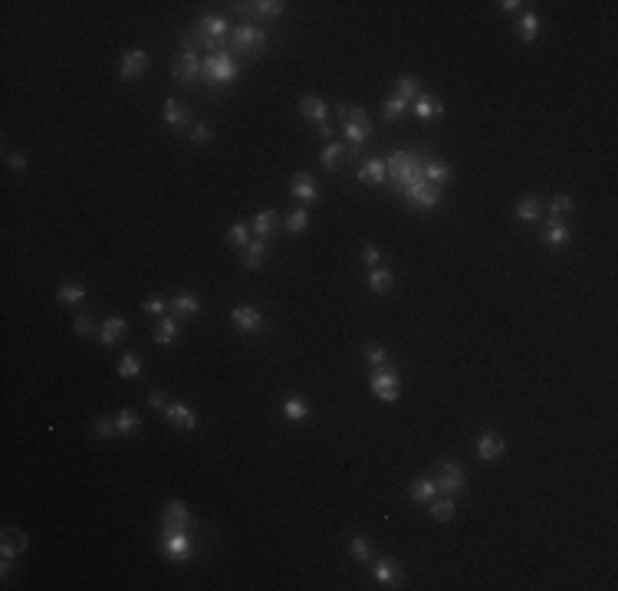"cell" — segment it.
Segmentation results:
<instances>
[{
  "label": "cell",
  "mask_w": 618,
  "mask_h": 591,
  "mask_svg": "<svg viewBox=\"0 0 618 591\" xmlns=\"http://www.w3.org/2000/svg\"><path fill=\"white\" fill-rule=\"evenodd\" d=\"M128 332V325H126V319H118V315H112V319H106L102 322V332H99V342L106 345V349H112L122 335Z\"/></svg>",
  "instance_id": "cell-30"
},
{
  "label": "cell",
  "mask_w": 618,
  "mask_h": 591,
  "mask_svg": "<svg viewBox=\"0 0 618 591\" xmlns=\"http://www.w3.org/2000/svg\"><path fill=\"white\" fill-rule=\"evenodd\" d=\"M178 335H181L178 319H175V315H162V319H158V329H155V342H158V345H171Z\"/></svg>",
  "instance_id": "cell-33"
},
{
  "label": "cell",
  "mask_w": 618,
  "mask_h": 591,
  "mask_svg": "<svg viewBox=\"0 0 618 591\" xmlns=\"http://www.w3.org/2000/svg\"><path fill=\"white\" fill-rule=\"evenodd\" d=\"M283 227H287L289 233H303L306 227H309V210H306V207H296L293 214H287Z\"/></svg>",
  "instance_id": "cell-42"
},
{
  "label": "cell",
  "mask_w": 618,
  "mask_h": 591,
  "mask_svg": "<svg viewBox=\"0 0 618 591\" xmlns=\"http://www.w3.org/2000/svg\"><path fill=\"white\" fill-rule=\"evenodd\" d=\"M165 122H168L171 128H184L191 122V112L184 102H178V98H165Z\"/></svg>",
  "instance_id": "cell-29"
},
{
  "label": "cell",
  "mask_w": 618,
  "mask_h": 591,
  "mask_svg": "<svg viewBox=\"0 0 618 591\" xmlns=\"http://www.w3.org/2000/svg\"><path fill=\"white\" fill-rule=\"evenodd\" d=\"M404 194V201L412 207H418V210H431V207H438L441 204V197H444V191L441 188H434V184H414V188H404L402 191Z\"/></svg>",
  "instance_id": "cell-8"
},
{
  "label": "cell",
  "mask_w": 618,
  "mask_h": 591,
  "mask_svg": "<svg viewBox=\"0 0 618 591\" xmlns=\"http://www.w3.org/2000/svg\"><path fill=\"white\" fill-rule=\"evenodd\" d=\"M227 43H231V53L237 56V60H243V56H260L263 46H267V33H263L257 23H243V27L231 30Z\"/></svg>",
  "instance_id": "cell-3"
},
{
  "label": "cell",
  "mask_w": 618,
  "mask_h": 591,
  "mask_svg": "<svg viewBox=\"0 0 618 591\" xmlns=\"http://www.w3.org/2000/svg\"><path fill=\"white\" fill-rule=\"evenodd\" d=\"M201 313V299L194 293H178L171 299V315L175 319H191V315Z\"/></svg>",
  "instance_id": "cell-25"
},
{
  "label": "cell",
  "mask_w": 618,
  "mask_h": 591,
  "mask_svg": "<svg viewBox=\"0 0 618 591\" xmlns=\"http://www.w3.org/2000/svg\"><path fill=\"white\" fill-rule=\"evenodd\" d=\"M382 108H385V118H388V122H398L404 112H412V102H404V98L392 96V98H385V102H382Z\"/></svg>",
  "instance_id": "cell-40"
},
{
  "label": "cell",
  "mask_w": 618,
  "mask_h": 591,
  "mask_svg": "<svg viewBox=\"0 0 618 591\" xmlns=\"http://www.w3.org/2000/svg\"><path fill=\"white\" fill-rule=\"evenodd\" d=\"M421 174H424V181H428V184H434V188L444 191V184H448L451 174H454V168H451L448 162H441V158H434V154L424 152V158H421Z\"/></svg>",
  "instance_id": "cell-10"
},
{
  "label": "cell",
  "mask_w": 618,
  "mask_h": 591,
  "mask_svg": "<svg viewBox=\"0 0 618 591\" xmlns=\"http://www.w3.org/2000/svg\"><path fill=\"white\" fill-rule=\"evenodd\" d=\"M194 33H204L207 40H214V43L224 46L227 36H231V23H227V17H217V13H207V17H201L194 23Z\"/></svg>",
  "instance_id": "cell-11"
},
{
  "label": "cell",
  "mask_w": 618,
  "mask_h": 591,
  "mask_svg": "<svg viewBox=\"0 0 618 591\" xmlns=\"http://www.w3.org/2000/svg\"><path fill=\"white\" fill-rule=\"evenodd\" d=\"M231 325H233L237 332H247V335H253V332L263 329V315H260V309H253V305H233Z\"/></svg>",
  "instance_id": "cell-12"
},
{
  "label": "cell",
  "mask_w": 618,
  "mask_h": 591,
  "mask_svg": "<svg viewBox=\"0 0 618 591\" xmlns=\"http://www.w3.org/2000/svg\"><path fill=\"white\" fill-rule=\"evenodd\" d=\"M319 135H323V138H336V125H332L329 118H326L323 125H319Z\"/></svg>",
  "instance_id": "cell-56"
},
{
  "label": "cell",
  "mask_w": 618,
  "mask_h": 591,
  "mask_svg": "<svg viewBox=\"0 0 618 591\" xmlns=\"http://www.w3.org/2000/svg\"><path fill=\"white\" fill-rule=\"evenodd\" d=\"M145 69H148V53L145 50H128L126 56H122V63H118V76L122 79H142Z\"/></svg>",
  "instance_id": "cell-15"
},
{
  "label": "cell",
  "mask_w": 618,
  "mask_h": 591,
  "mask_svg": "<svg viewBox=\"0 0 618 591\" xmlns=\"http://www.w3.org/2000/svg\"><path fill=\"white\" fill-rule=\"evenodd\" d=\"M289 191H293V197L296 201H303V204H316V201H319V188H316L313 174H296L293 184H289Z\"/></svg>",
  "instance_id": "cell-23"
},
{
  "label": "cell",
  "mask_w": 618,
  "mask_h": 591,
  "mask_svg": "<svg viewBox=\"0 0 618 591\" xmlns=\"http://www.w3.org/2000/svg\"><path fill=\"white\" fill-rule=\"evenodd\" d=\"M503 454H507V444H503L500 434L484 430V434H480V440H477V457L484 460V463H490V460H500Z\"/></svg>",
  "instance_id": "cell-16"
},
{
  "label": "cell",
  "mask_w": 618,
  "mask_h": 591,
  "mask_svg": "<svg viewBox=\"0 0 618 591\" xmlns=\"http://www.w3.org/2000/svg\"><path fill=\"white\" fill-rule=\"evenodd\" d=\"M365 359H368V365H372V368L388 365V349H385V345H378V342H372V345L365 349Z\"/></svg>",
  "instance_id": "cell-46"
},
{
  "label": "cell",
  "mask_w": 618,
  "mask_h": 591,
  "mask_svg": "<svg viewBox=\"0 0 618 591\" xmlns=\"http://www.w3.org/2000/svg\"><path fill=\"white\" fill-rule=\"evenodd\" d=\"M438 496V483L431 480V476H418V480H412V486H408V500L412 502H431Z\"/></svg>",
  "instance_id": "cell-27"
},
{
  "label": "cell",
  "mask_w": 618,
  "mask_h": 591,
  "mask_svg": "<svg viewBox=\"0 0 618 591\" xmlns=\"http://www.w3.org/2000/svg\"><path fill=\"white\" fill-rule=\"evenodd\" d=\"M394 86H398V92H394V96L404 98V102H414V98L421 96V82L414 79V76H398V82H394Z\"/></svg>",
  "instance_id": "cell-38"
},
{
  "label": "cell",
  "mask_w": 618,
  "mask_h": 591,
  "mask_svg": "<svg viewBox=\"0 0 618 591\" xmlns=\"http://www.w3.org/2000/svg\"><path fill=\"white\" fill-rule=\"evenodd\" d=\"M165 421H168L175 430H181V434H188V430H194V427H197V414L191 411L188 404L171 401L168 407H165Z\"/></svg>",
  "instance_id": "cell-13"
},
{
  "label": "cell",
  "mask_w": 618,
  "mask_h": 591,
  "mask_svg": "<svg viewBox=\"0 0 618 591\" xmlns=\"http://www.w3.org/2000/svg\"><path fill=\"white\" fill-rule=\"evenodd\" d=\"M428 506H431V516H434V519H438V522H448V519H454V512H457V502H454V496H444V492H441V496H434V500H431Z\"/></svg>",
  "instance_id": "cell-34"
},
{
  "label": "cell",
  "mask_w": 618,
  "mask_h": 591,
  "mask_svg": "<svg viewBox=\"0 0 618 591\" xmlns=\"http://www.w3.org/2000/svg\"><path fill=\"white\" fill-rule=\"evenodd\" d=\"M201 76L214 86H231L237 76H241V60L231 53V50H221V53H211L204 56L201 63Z\"/></svg>",
  "instance_id": "cell-2"
},
{
  "label": "cell",
  "mask_w": 618,
  "mask_h": 591,
  "mask_svg": "<svg viewBox=\"0 0 618 591\" xmlns=\"http://www.w3.org/2000/svg\"><path fill=\"white\" fill-rule=\"evenodd\" d=\"M72 329H76V335H92V332H96V322H92L89 315H76V319H72Z\"/></svg>",
  "instance_id": "cell-49"
},
{
  "label": "cell",
  "mask_w": 618,
  "mask_h": 591,
  "mask_svg": "<svg viewBox=\"0 0 618 591\" xmlns=\"http://www.w3.org/2000/svg\"><path fill=\"white\" fill-rule=\"evenodd\" d=\"M237 7L253 13L257 20H273V17H283V13H287V4H283V0H257V4H237Z\"/></svg>",
  "instance_id": "cell-18"
},
{
  "label": "cell",
  "mask_w": 618,
  "mask_h": 591,
  "mask_svg": "<svg viewBox=\"0 0 618 591\" xmlns=\"http://www.w3.org/2000/svg\"><path fill=\"white\" fill-rule=\"evenodd\" d=\"M342 135L349 138V154L352 158H358V152H362V145L372 138V125H355V122H342Z\"/></svg>",
  "instance_id": "cell-24"
},
{
  "label": "cell",
  "mask_w": 618,
  "mask_h": 591,
  "mask_svg": "<svg viewBox=\"0 0 618 591\" xmlns=\"http://www.w3.org/2000/svg\"><path fill=\"white\" fill-rule=\"evenodd\" d=\"M211 138H214V132H211V125H204V122L191 128V142H194V145H207Z\"/></svg>",
  "instance_id": "cell-48"
},
{
  "label": "cell",
  "mask_w": 618,
  "mask_h": 591,
  "mask_svg": "<svg viewBox=\"0 0 618 591\" xmlns=\"http://www.w3.org/2000/svg\"><path fill=\"white\" fill-rule=\"evenodd\" d=\"M362 266H368V269L382 266V253H378V247H365V250H362Z\"/></svg>",
  "instance_id": "cell-50"
},
{
  "label": "cell",
  "mask_w": 618,
  "mask_h": 591,
  "mask_svg": "<svg viewBox=\"0 0 618 591\" xmlns=\"http://www.w3.org/2000/svg\"><path fill=\"white\" fill-rule=\"evenodd\" d=\"M56 296H60L63 305H79L82 299H86V286H82V283H63Z\"/></svg>",
  "instance_id": "cell-39"
},
{
  "label": "cell",
  "mask_w": 618,
  "mask_h": 591,
  "mask_svg": "<svg viewBox=\"0 0 618 591\" xmlns=\"http://www.w3.org/2000/svg\"><path fill=\"white\" fill-rule=\"evenodd\" d=\"M539 27H543V23H539L536 13H523V17L517 20V40H520V43H533L539 36Z\"/></svg>",
  "instance_id": "cell-35"
},
{
  "label": "cell",
  "mask_w": 618,
  "mask_h": 591,
  "mask_svg": "<svg viewBox=\"0 0 618 591\" xmlns=\"http://www.w3.org/2000/svg\"><path fill=\"white\" fill-rule=\"evenodd\" d=\"M375 582L382 588H402V565L394 562V558H382L375 565Z\"/></svg>",
  "instance_id": "cell-21"
},
{
  "label": "cell",
  "mask_w": 618,
  "mask_h": 591,
  "mask_svg": "<svg viewBox=\"0 0 618 591\" xmlns=\"http://www.w3.org/2000/svg\"><path fill=\"white\" fill-rule=\"evenodd\" d=\"M118 375L138 378L142 375V359H138V355H122V359H118Z\"/></svg>",
  "instance_id": "cell-44"
},
{
  "label": "cell",
  "mask_w": 618,
  "mask_h": 591,
  "mask_svg": "<svg viewBox=\"0 0 618 591\" xmlns=\"http://www.w3.org/2000/svg\"><path fill=\"white\" fill-rule=\"evenodd\" d=\"M497 7H500L503 13H520V7H526V4H520V0H503V4H497Z\"/></svg>",
  "instance_id": "cell-55"
},
{
  "label": "cell",
  "mask_w": 618,
  "mask_h": 591,
  "mask_svg": "<svg viewBox=\"0 0 618 591\" xmlns=\"http://www.w3.org/2000/svg\"><path fill=\"white\" fill-rule=\"evenodd\" d=\"M368 385H372V391H375L378 401H385V404H394V401H398L402 381H398V371H394L392 365L372 368V375H368Z\"/></svg>",
  "instance_id": "cell-4"
},
{
  "label": "cell",
  "mask_w": 618,
  "mask_h": 591,
  "mask_svg": "<svg viewBox=\"0 0 618 591\" xmlns=\"http://www.w3.org/2000/svg\"><path fill=\"white\" fill-rule=\"evenodd\" d=\"M148 404H152V407H158V411H165L171 401L165 398V391H152V394H148Z\"/></svg>",
  "instance_id": "cell-53"
},
{
  "label": "cell",
  "mask_w": 618,
  "mask_h": 591,
  "mask_svg": "<svg viewBox=\"0 0 618 591\" xmlns=\"http://www.w3.org/2000/svg\"><path fill=\"white\" fill-rule=\"evenodd\" d=\"M299 116H303L306 122L323 125L326 118H329V106H326L319 96H303V98H299Z\"/></svg>",
  "instance_id": "cell-20"
},
{
  "label": "cell",
  "mask_w": 618,
  "mask_h": 591,
  "mask_svg": "<svg viewBox=\"0 0 618 591\" xmlns=\"http://www.w3.org/2000/svg\"><path fill=\"white\" fill-rule=\"evenodd\" d=\"M158 552H162L165 558H171V562H188L191 552H194V546H191L188 532H162V539H158Z\"/></svg>",
  "instance_id": "cell-6"
},
{
  "label": "cell",
  "mask_w": 618,
  "mask_h": 591,
  "mask_svg": "<svg viewBox=\"0 0 618 591\" xmlns=\"http://www.w3.org/2000/svg\"><path fill=\"white\" fill-rule=\"evenodd\" d=\"M412 112L418 122H431V118H444V102H438V98L431 96H418L412 102Z\"/></svg>",
  "instance_id": "cell-22"
},
{
  "label": "cell",
  "mask_w": 618,
  "mask_h": 591,
  "mask_svg": "<svg viewBox=\"0 0 618 591\" xmlns=\"http://www.w3.org/2000/svg\"><path fill=\"white\" fill-rule=\"evenodd\" d=\"M142 309H145V313H148V315H158V319H162V315H165V309H168V303H165V299H145V303H142Z\"/></svg>",
  "instance_id": "cell-52"
},
{
  "label": "cell",
  "mask_w": 618,
  "mask_h": 591,
  "mask_svg": "<svg viewBox=\"0 0 618 591\" xmlns=\"http://www.w3.org/2000/svg\"><path fill=\"white\" fill-rule=\"evenodd\" d=\"M349 552L355 562H368V558H372V546H368V539H362V536H355L349 542Z\"/></svg>",
  "instance_id": "cell-45"
},
{
  "label": "cell",
  "mask_w": 618,
  "mask_h": 591,
  "mask_svg": "<svg viewBox=\"0 0 618 591\" xmlns=\"http://www.w3.org/2000/svg\"><path fill=\"white\" fill-rule=\"evenodd\" d=\"M277 227H280V214L277 210H260V214L253 217V224H250V230H253V240H270L273 233H277Z\"/></svg>",
  "instance_id": "cell-19"
},
{
  "label": "cell",
  "mask_w": 618,
  "mask_h": 591,
  "mask_svg": "<svg viewBox=\"0 0 618 591\" xmlns=\"http://www.w3.org/2000/svg\"><path fill=\"white\" fill-rule=\"evenodd\" d=\"M573 210V197H565V194H556L553 201H549V217H563Z\"/></svg>",
  "instance_id": "cell-47"
},
{
  "label": "cell",
  "mask_w": 618,
  "mask_h": 591,
  "mask_svg": "<svg viewBox=\"0 0 618 591\" xmlns=\"http://www.w3.org/2000/svg\"><path fill=\"white\" fill-rule=\"evenodd\" d=\"M267 263V243L263 240H250L241 253V266L243 269H260Z\"/></svg>",
  "instance_id": "cell-26"
},
{
  "label": "cell",
  "mask_w": 618,
  "mask_h": 591,
  "mask_svg": "<svg viewBox=\"0 0 618 591\" xmlns=\"http://www.w3.org/2000/svg\"><path fill=\"white\" fill-rule=\"evenodd\" d=\"M543 201L539 197H523V201H517V217L520 220H526V224H533V220H539L543 217Z\"/></svg>",
  "instance_id": "cell-36"
},
{
  "label": "cell",
  "mask_w": 618,
  "mask_h": 591,
  "mask_svg": "<svg viewBox=\"0 0 618 591\" xmlns=\"http://www.w3.org/2000/svg\"><path fill=\"white\" fill-rule=\"evenodd\" d=\"M27 546H30L27 532H20V529H4V542H0V556L4 558H20L27 552Z\"/></svg>",
  "instance_id": "cell-17"
},
{
  "label": "cell",
  "mask_w": 618,
  "mask_h": 591,
  "mask_svg": "<svg viewBox=\"0 0 618 591\" xmlns=\"http://www.w3.org/2000/svg\"><path fill=\"white\" fill-rule=\"evenodd\" d=\"M394 286V273L388 266H375V269H368V289L378 296H385L388 289Z\"/></svg>",
  "instance_id": "cell-31"
},
{
  "label": "cell",
  "mask_w": 618,
  "mask_h": 591,
  "mask_svg": "<svg viewBox=\"0 0 618 591\" xmlns=\"http://www.w3.org/2000/svg\"><path fill=\"white\" fill-rule=\"evenodd\" d=\"M7 162H10V171H17V174L27 171V158H23V154H10Z\"/></svg>",
  "instance_id": "cell-54"
},
{
  "label": "cell",
  "mask_w": 618,
  "mask_h": 591,
  "mask_svg": "<svg viewBox=\"0 0 618 591\" xmlns=\"http://www.w3.org/2000/svg\"><path fill=\"white\" fill-rule=\"evenodd\" d=\"M250 240H253V230L247 224H233L231 230H227V243H231V247H237V250H243Z\"/></svg>",
  "instance_id": "cell-41"
},
{
  "label": "cell",
  "mask_w": 618,
  "mask_h": 591,
  "mask_svg": "<svg viewBox=\"0 0 618 591\" xmlns=\"http://www.w3.org/2000/svg\"><path fill=\"white\" fill-rule=\"evenodd\" d=\"M569 240H573V230L563 224V217H546V224H543V243H546L549 250H563Z\"/></svg>",
  "instance_id": "cell-14"
},
{
  "label": "cell",
  "mask_w": 618,
  "mask_h": 591,
  "mask_svg": "<svg viewBox=\"0 0 618 591\" xmlns=\"http://www.w3.org/2000/svg\"><path fill=\"white\" fill-rule=\"evenodd\" d=\"M191 529V512L184 502L171 500L162 510V532H188Z\"/></svg>",
  "instance_id": "cell-9"
},
{
  "label": "cell",
  "mask_w": 618,
  "mask_h": 591,
  "mask_svg": "<svg viewBox=\"0 0 618 591\" xmlns=\"http://www.w3.org/2000/svg\"><path fill=\"white\" fill-rule=\"evenodd\" d=\"M421 158L424 152H394L385 158V171H388V181H392L398 194L404 188H414V184H424V174H421Z\"/></svg>",
  "instance_id": "cell-1"
},
{
  "label": "cell",
  "mask_w": 618,
  "mask_h": 591,
  "mask_svg": "<svg viewBox=\"0 0 618 591\" xmlns=\"http://www.w3.org/2000/svg\"><path fill=\"white\" fill-rule=\"evenodd\" d=\"M283 417L293 424L306 421V417H309V404H306L299 394H289V398H283Z\"/></svg>",
  "instance_id": "cell-32"
},
{
  "label": "cell",
  "mask_w": 618,
  "mask_h": 591,
  "mask_svg": "<svg viewBox=\"0 0 618 591\" xmlns=\"http://www.w3.org/2000/svg\"><path fill=\"white\" fill-rule=\"evenodd\" d=\"M434 483H438V492H444V496H454V492L467 490V473L464 466L454 463V460H444V463L434 466V476H431Z\"/></svg>",
  "instance_id": "cell-5"
},
{
  "label": "cell",
  "mask_w": 618,
  "mask_h": 591,
  "mask_svg": "<svg viewBox=\"0 0 618 591\" xmlns=\"http://www.w3.org/2000/svg\"><path fill=\"white\" fill-rule=\"evenodd\" d=\"M96 434H99V437H112V434H118V430H116V417H99V421H96Z\"/></svg>",
  "instance_id": "cell-51"
},
{
  "label": "cell",
  "mask_w": 618,
  "mask_h": 591,
  "mask_svg": "<svg viewBox=\"0 0 618 591\" xmlns=\"http://www.w3.org/2000/svg\"><path fill=\"white\" fill-rule=\"evenodd\" d=\"M342 158H346V148H342L339 142H329L323 148V158H319V162H323V168H339Z\"/></svg>",
  "instance_id": "cell-43"
},
{
  "label": "cell",
  "mask_w": 618,
  "mask_h": 591,
  "mask_svg": "<svg viewBox=\"0 0 618 591\" xmlns=\"http://www.w3.org/2000/svg\"><path fill=\"white\" fill-rule=\"evenodd\" d=\"M201 63H204V56H197V50L181 46V53L175 56V66H171V76L178 82H194L201 76Z\"/></svg>",
  "instance_id": "cell-7"
},
{
  "label": "cell",
  "mask_w": 618,
  "mask_h": 591,
  "mask_svg": "<svg viewBox=\"0 0 618 591\" xmlns=\"http://www.w3.org/2000/svg\"><path fill=\"white\" fill-rule=\"evenodd\" d=\"M358 181H368V184H385L388 171H385V158H368L358 168Z\"/></svg>",
  "instance_id": "cell-28"
},
{
  "label": "cell",
  "mask_w": 618,
  "mask_h": 591,
  "mask_svg": "<svg viewBox=\"0 0 618 591\" xmlns=\"http://www.w3.org/2000/svg\"><path fill=\"white\" fill-rule=\"evenodd\" d=\"M138 427H142V417H138L135 411L122 407V411L116 414V430L122 434V437H132V434H138Z\"/></svg>",
  "instance_id": "cell-37"
}]
</instances>
